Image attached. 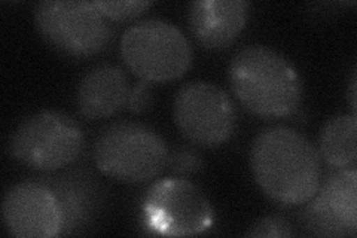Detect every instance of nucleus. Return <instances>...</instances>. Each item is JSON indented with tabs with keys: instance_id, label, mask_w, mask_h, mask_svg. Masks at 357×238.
Here are the masks:
<instances>
[{
	"instance_id": "f257e3e1",
	"label": "nucleus",
	"mask_w": 357,
	"mask_h": 238,
	"mask_svg": "<svg viewBox=\"0 0 357 238\" xmlns=\"http://www.w3.org/2000/svg\"><path fill=\"white\" fill-rule=\"evenodd\" d=\"M250 167L264 194L287 207L308 202L321 180L316 146L287 127L265 128L256 135L250 149Z\"/></svg>"
},
{
	"instance_id": "f03ea898",
	"label": "nucleus",
	"mask_w": 357,
	"mask_h": 238,
	"mask_svg": "<svg viewBox=\"0 0 357 238\" xmlns=\"http://www.w3.org/2000/svg\"><path fill=\"white\" fill-rule=\"evenodd\" d=\"M229 84L240 103L265 119L292 115L304 93L296 67L284 55L264 45H250L234 55Z\"/></svg>"
},
{
	"instance_id": "7ed1b4c3",
	"label": "nucleus",
	"mask_w": 357,
	"mask_h": 238,
	"mask_svg": "<svg viewBox=\"0 0 357 238\" xmlns=\"http://www.w3.org/2000/svg\"><path fill=\"white\" fill-rule=\"evenodd\" d=\"M93 155L105 176L124 184H144L162 172L169 161V147L144 124L116 121L100 131Z\"/></svg>"
},
{
	"instance_id": "20e7f679",
	"label": "nucleus",
	"mask_w": 357,
	"mask_h": 238,
	"mask_svg": "<svg viewBox=\"0 0 357 238\" xmlns=\"http://www.w3.org/2000/svg\"><path fill=\"white\" fill-rule=\"evenodd\" d=\"M121 55L128 69L146 82H170L192 64V48L182 30L165 20H144L121 39Z\"/></svg>"
},
{
	"instance_id": "39448f33",
	"label": "nucleus",
	"mask_w": 357,
	"mask_h": 238,
	"mask_svg": "<svg viewBox=\"0 0 357 238\" xmlns=\"http://www.w3.org/2000/svg\"><path fill=\"white\" fill-rule=\"evenodd\" d=\"M84 133L72 117L40 110L20 122L10 135L9 152L20 164L38 172H59L79 158Z\"/></svg>"
},
{
	"instance_id": "423d86ee",
	"label": "nucleus",
	"mask_w": 357,
	"mask_h": 238,
	"mask_svg": "<svg viewBox=\"0 0 357 238\" xmlns=\"http://www.w3.org/2000/svg\"><path fill=\"white\" fill-rule=\"evenodd\" d=\"M36 29L51 47L72 57L102 52L112 39L107 18L94 2L47 0L35 8Z\"/></svg>"
},
{
	"instance_id": "0eeeda50",
	"label": "nucleus",
	"mask_w": 357,
	"mask_h": 238,
	"mask_svg": "<svg viewBox=\"0 0 357 238\" xmlns=\"http://www.w3.org/2000/svg\"><path fill=\"white\" fill-rule=\"evenodd\" d=\"M143 222L160 235L188 237L213 226L208 198L191 180L170 177L153 184L143 198Z\"/></svg>"
},
{
	"instance_id": "6e6552de",
	"label": "nucleus",
	"mask_w": 357,
	"mask_h": 238,
	"mask_svg": "<svg viewBox=\"0 0 357 238\" xmlns=\"http://www.w3.org/2000/svg\"><path fill=\"white\" fill-rule=\"evenodd\" d=\"M173 117L185 137L201 147L227 143L237 122L231 97L218 85L203 81L181 87L174 97Z\"/></svg>"
},
{
	"instance_id": "1a4fd4ad",
	"label": "nucleus",
	"mask_w": 357,
	"mask_h": 238,
	"mask_svg": "<svg viewBox=\"0 0 357 238\" xmlns=\"http://www.w3.org/2000/svg\"><path fill=\"white\" fill-rule=\"evenodd\" d=\"M303 213L305 230L320 237H354L357 234V173L354 168H335L320 180L319 189Z\"/></svg>"
},
{
	"instance_id": "9d476101",
	"label": "nucleus",
	"mask_w": 357,
	"mask_h": 238,
	"mask_svg": "<svg viewBox=\"0 0 357 238\" xmlns=\"http://www.w3.org/2000/svg\"><path fill=\"white\" fill-rule=\"evenodd\" d=\"M6 231L17 238H52L61 234L63 214L52 191L42 182H21L3 198Z\"/></svg>"
},
{
	"instance_id": "9b49d317",
	"label": "nucleus",
	"mask_w": 357,
	"mask_h": 238,
	"mask_svg": "<svg viewBox=\"0 0 357 238\" xmlns=\"http://www.w3.org/2000/svg\"><path fill=\"white\" fill-rule=\"evenodd\" d=\"M243 0H198L188 6V22L199 45L220 51L238 38L248 22Z\"/></svg>"
},
{
	"instance_id": "f8f14e48",
	"label": "nucleus",
	"mask_w": 357,
	"mask_h": 238,
	"mask_svg": "<svg viewBox=\"0 0 357 238\" xmlns=\"http://www.w3.org/2000/svg\"><path fill=\"white\" fill-rule=\"evenodd\" d=\"M128 96L130 85L124 70L118 66L102 64L82 76L76 103L86 119H103L127 106Z\"/></svg>"
},
{
	"instance_id": "ddd939ff",
	"label": "nucleus",
	"mask_w": 357,
	"mask_h": 238,
	"mask_svg": "<svg viewBox=\"0 0 357 238\" xmlns=\"http://www.w3.org/2000/svg\"><path fill=\"white\" fill-rule=\"evenodd\" d=\"M39 182L47 185L59 201L63 214V230L60 235L82 230L91 222L100 202L98 189L93 180L72 173L57 177H45Z\"/></svg>"
},
{
	"instance_id": "4468645a",
	"label": "nucleus",
	"mask_w": 357,
	"mask_h": 238,
	"mask_svg": "<svg viewBox=\"0 0 357 238\" xmlns=\"http://www.w3.org/2000/svg\"><path fill=\"white\" fill-rule=\"evenodd\" d=\"M319 155L333 168H351L357 161L356 115H337L320 131Z\"/></svg>"
},
{
	"instance_id": "2eb2a0df",
	"label": "nucleus",
	"mask_w": 357,
	"mask_h": 238,
	"mask_svg": "<svg viewBox=\"0 0 357 238\" xmlns=\"http://www.w3.org/2000/svg\"><path fill=\"white\" fill-rule=\"evenodd\" d=\"M96 8L107 20L130 21L143 15L152 6L148 0H128V2H94Z\"/></svg>"
},
{
	"instance_id": "dca6fc26",
	"label": "nucleus",
	"mask_w": 357,
	"mask_h": 238,
	"mask_svg": "<svg viewBox=\"0 0 357 238\" xmlns=\"http://www.w3.org/2000/svg\"><path fill=\"white\" fill-rule=\"evenodd\" d=\"M169 164L170 170L176 174H194L199 170L204 168V160L199 154L189 146H181L174 149L173 154H169Z\"/></svg>"
},
{
	"instance_id": "f3484780",
	"label": "nucleus",
	"mask_w": 357,
	"mask_h": 238,
	"mask_svg": "<svg viewBox=\"0 0 357 238\" xmlns=\"http://www.w3.org/2000/svg\"><path fill=\"white\" fill-rule=\"evenodd\" d=\"M248 237H292L294 230L287 221L277 216H266L252 225V228L245 234Z\"/></svg>"
},
{
	"instance_id": "a211bd4d",
	"label": "nucleus",
	"mask_w": 357,
	"mask_h": 238,
	"mask_svg": "<svg viewBox=\"0 0 357 238\" xmlns=\"http://www.w3.org/2000/svg\"><path fill=\"white\" fill-rule=\"evenodd\" d=\"M151 82L142 81L136 87L130 89V96L127 100V107L134 113H142L148 110L152 105V91H151Z\"/></svg>"
},
{
	"instance_id": "6ab92c4d",
	"label": "nucleus",
	"mask_w": 357,
	"mask_h": 238,
	"mask_svg": "<svg viewBox=\"0 0 357 238\" xmlns=\"http://www.w3.org/2000/svg\"><path fill=\"white\" fill-rule=\"evenodd\" d=\"M350 97H351V107H353V110H356V73H353V77H351Z\"/></svg>"
}]
</instances>
